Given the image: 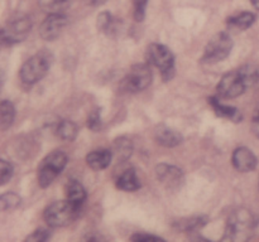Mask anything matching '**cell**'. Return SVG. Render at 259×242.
Segmentation results:
<instances>
[{"instance_id": "cell-1", "label": "cell", "mask_w": 259, "mask_h": 242, "mask_svg": "<svg viewBox=\"0 0 259 242\" xmlns=\"http://www.w3.org/2000/svg\"><path fill=\"white\" fill-rule=\"evenodd\" d=\"M259 77V72L254 68L244 67L242 70L232 71L222 77L218 83V96L222 98H237L244 93L248 86Z\"/></svg>"}, {"instance_id": "cell-2", "label": "cell", "mask_w": 259, "mask_h": 242, "mask_svg": "<svg viewBox=\"0 0 259 242\" xmlns=\"http://www.w3.org/2000/svg\"><path fill=\"white\" fill-rule=\"evenodd\" d=\"M255 228L254 216L247 208H238L227 221L223 241H248Z\"/></svg>"}, {"instance_id": "cell-3", "label": "cell", "mask_w": 259, "mask_h": 242, "mask_svg": "<svg viewBox=\"0 0 259 242\" xmlns=\"http://www.w3.org/2000/svg\"><path fill=\"white\" fill-rule=\"evenodd\" d=\"M81 211V207L76 206L68 199L66 201L53 202L52 204L47 207L43 212V218L45 222L50 227H65L72 223L77 218L78 213Z\"/></svg>"}, {"instance_id": "cell-4", "label": "cell", "mask_w": 259, "mask_h": 242, "mask_svg": "<svg viewBox=\"0 0 259 242\" xmlns=\"http://www.w3.org/2000/svg\"><path fill=\"white\" fill-rule=\"evenodd\" d=\"M52 65V54L48 50H39L37 54L28 58L22 66L19 77L25 85H34L39 82Z\"/></svg>"}, {"instance_id": "cell-5", "label": "cell", "mask_w": 259, "mask_h": 242, "mask_svg": "<svg viewBox=\"0 0 259 242\" xmlns=\"http://www.w3.org/2000/svg\"><path fill=\"white\" fill-rule=\"evenodd\" d=\"M67 161V154L63 150H55L48 154L38 166V184L40 188L50 187L66 168Z\"/></svg>"}, {"instance_id": "cell-6", "label": "cell", "mask_w": 259, "mask_h": 242, "mask_svg": "<svg viewBox=\"0 0 259 242\" xmlns=\"http://www.w3.org/2000/svg\"><path fill=\"white\" fill-rule=\"evenodd\" d=\"M148 59L154 67L161 71L163 80L169 81L175 76V57L171 50L163 44L153 43L148 48Z\"/></svg>"}, {"instance_id": "cell-7", "label": "cell", "mask_w": 259, "mask_h": 242, "mask_svg": "<svg viewBox=\"0 0 259 242\" xmlns=\"http://www.w3.org/2000/svg\"><path fill=\"white\" fill-rule=\"evenodd\" d=\"M233 48V39L228 33L219 32L209 40L205 48L201 62L218 63L230 54Z\"/></svg>"}, {"instance_id": "cell-8", "label": "cell", "mask_w": 259, "mask_h": 242, "mask_svg": "<svg viewBox=\"0 0 259 242\" xmlns=\"http://www.w3.org/2000/svg\"><path fill=\"white\" fill-rule=\"evenodd\" d=\"M32 29V19L28 15H17L2 29V42L13 45L23 42Z\"/></svg>"}, {"instance_id": "cell-9", "label": "cell", "mask_w": 259, "mask_h": 242, "mask_svg": "<svg viewBox=\"0 0 259 242\" xmlns=\"http://www.w3.org/2000/svg\"><path fill=\"white\" fill-rule=\"evenodd\" d=\"M152 80H153V75L149 66L138 63V65H134L123 78L120 83L121 90L126 92H141L151 85Z\"/></svg>"}, {"instance_id": "cell-10", "label": "cell", "mask_w": 259, "mask_h": 242, "mask_svg": "<svg viewBox=\"0 0 259 242\" xmlns=\"http://www.w3.org/2000/svg\"><path fill=\"white\" fill-rule=\"evenodd\" d=\"M67 17L63 13H50L43 20L39 29V35L45 40H55L60 37L63 28L67 25Z\"/></svg>"}, {"instance_id": "cell-11", "label": "cell", "mask_w": 259, "mask_h": 242, "mask_svg": "<svg viewBox=\"0 0 259 242\" xmlns=\"http://www.w3.org/2000/svg\"><path fill=\"white\" fill-rule=\"evenodd\" d=\"M156 175L161 184L169 189L179 188L184 182V171L176 165L161 163L156 168Z\"/></svg>"}, {"instance_id": "cell-12", "label": "cell", "mask_w": 259, "mask_h": 242, "mask_svg": "<svg viewBox=\"0 0 259 242\" xmlns=\"http://www.w3.org/2000/svg\"><path fill=\"white\" fill-rule=\"evenodd\" d=\"M232 164L240 173H248L254 170L258 164V159L250 149L240 146L233 151Z\"/></svg>"}, {"instance_id": "cell-13", "label": "cell", "mask_w": 259, "mask_h": 242, "mask_svg": "<svg viewBox=\"0 0 259 242\" xmlns=\"http://www.w3.org/2000/svg\"><path fill=\"white\" fill-rule=\"evenodd\" d=\"M154 138L159 145L166 146V148H175L182 143L181 134L166 125L157 126L154 131Z\"/></svg>"}, {"instance_id": "cell-14", "label": "cell", "mask_w": 259, "mask_h": 242, "mask_svg": "<svg viewBox=\"0 0 259 242\" xmlns=\"http://www.w3.org/2000/svg\"><path fill=\"white\" fill-rule=\"evenodd\" d=\"M113 159V151L109 149H98L86 155V163L94 170H104L108 168Z\"/></svg>"}, {"instance_id": "cell-15", "label": "cell", "mask_w": 259, "mask_h": 242, "mask_svg": "<svg viewBox=\"0 0 259 242\" xmlns=\"http://www.w3.org/2000/svg\"><path fill=\"white\" fill-rule=\"evenodd\" d=\"M209 102H210V106L212 107V110L215 111V113H217L219 117L228 118V120L237 124L242 121L243 118L242 112H240L237 107H234V106L225 105V103H223L218 97H210Z\"/></svg>"}, {"instance_id": "cell-16", "label": "cell", "mask_w": 259, "mask_h": 242, "mask_svg": "<svg viewBox=\"0 0 259 242\" xmlns=\"http://www.w3.org/2000/svg\"><path fill=\"white\" fill-rule=\"evenodd\" d=\"M209 218L207 216H194V217H186V218L177 219L174 222V227L177 231H184L187 233H196L200 228L207 223Z\"/></svg>"}, {"instance_id": "cell-17", "label": "cell", "mask_w": 259, "mask_h": 242, "mask_svg": "<svg viewBox=\"0 0 259 242\" xmlns=\"http://www.w3.org/2000/svg\"><path fill=\"white\" fill-rule=\"evenodd\" d=\"M116 187L124 192H136L141 188L142 183L134 169H126L116 179Z\"/></svg>"}, {"instance_id": "cell-18", "label": "cell", "mask_w": 259, "mask_h": 242, "mask_svg": "<svg viewBox=\"0 0 259 242\" xmlns=\"http://www.w3.org/2000/svg\"><path fill=\"white\" fill-rule=\"evenodd\" d=\"M66 199L72 202L78 207H82L83 202L86 201V191L80 182L71 179L66 186Z\"/></svg>"}, {"instance_id": "cell-19", "label": "cell", "mask_w": 259, "mask_h": 242, "mask_svg": "<svg viewBox=\"0 0 259 242\" xmlns=\"http://www.w3.org/2000/svg\"><path fill=\"white\" fill-rule=\"evenodd\" d=\"M15 118V107L9 100H3L0 105V129L3 131L12 126Z\"/></svg>"}, {"instance_id": "cell-20", "label": "cell", "mask_w": 259, "mask_h": 242, "mask_svg": "<svg viewBox=\"0 0 259 242\" xmlns=\"http://www.w3.org/2000/svg\"><path fill=\"white\" fill-rule=\"evenodd\" d=\"M78 128L73 121L71 120H62L58 123L57 129H56V134L60 139L66 141H72L75 140L77 136Z\"/></svg>"}, {"instance_id": "cell-21", "label": "cell", "mask_w": 259, "mask_h": 242, "mask_svg": "<svg viewBox=\"0 0 259 242\" xmlns=\"http://www.w3.org/2000/svg\"><path fill=\"white\" fill-rule=\"evenodd\" d=\"M255 22V15L250 12H243L239 14L234 15L233 18L229 19V24L232 27L238 28L240 30L248 29L249 27H252Z\"/></svg>"}, {"instance_id": "cell-22", "label": "cell", "mask_w": 259, "mask_h": 242, "mask_svg": "<svg viewBox=\"0 0 259 242\" xmlns=\"http://www.w3.org/2000/svg\"><path fill=\"white\" fill-rule=\"evenodd\" d=\"M114 151L116 153L119 160H128L129 156L133 153V144L129 139L119 138L114 141Z\"/></svg>"}, {"instance_id": "cell-23", "label": "cell", "mask_w": 259, "mask_h": 242, "mask_svg": "<svg viewBox=\"0 0 259 242\" xmlns=\"http://www.w3.org/2000/svg\"><path fill=\"white\" fill-rule=\"evenodd\" d=\"M73 0H38L39 7L50 13H62L66 8L72 4Z\"/></svg>"}, {"instance_id": "cell-24", "label": "cell", "mask_w": 259, "mask_h": 242, "mask_svg": "<svg viewBox=\"0 0 259 242\" xmlns=\"http://www.w3.org/2000/svg\"><path fill=\"white\" fill-rule=\"evenodd\" d=\"M22 203V198L14 192H8L0 197V209L2 211H10L17 208Z\"/></svg>"}, {"instance_id": "cell-25", "label": "cell", "mask_w": 259, "mask_h": 242, "mask_svg": "<svg viewBox=\"0 0 259 242\" xmlns=\"http://www.w3.org/2000/svg\"><path fill=\"white\" fill-rule=\"evenodd\" d=\"M98 29L103 33H111L115 30V20L113 15L108 12L101 13L98 17Z\"/></svg>"}, {"instance_id": "cell-26", "label": "cell", "mask_w": 259, "mask_h": 242, "mask_svg": "<svg viewBox=\"0 0 259 242\" xmlns=\"http://www.w3.org/2000/svg\"><path fill=\"white\" fill-rule=\"evenodd\" d=\"M13 171H14V169H13L12 164L2 159L0 160V184L2 186H5L12 179Z\"/></svg>"}, {"instance_id": "cell-27", "label": "cell", "mask_w": 259, "mask_h": 242, "mask_svg": "<svg viewBox=\"0 0 259 242\" xmlns=\"http://www.w3.org/2000/svg\"><path fill=\"white\" fill-rule=\"evenodd\" d=\"M103 126V121H101L100 115V108H95L90 112L88 117V128L91 131H99Z\"/></svg>"}, {"instance_id": "cell-28", "label": "cell", "mask_w": 259, "mask_h": 242, "mask_svg": "<svg viewBox=\"0 0 259 242\" xmlns=\"http://www.w3.org/2000/svg\"><path fill=\"white\" fill-rule=\"evenodd\" d=\"M51 236V232L50 229L47 228H38L35 229L34 232L29 234V236L25 238V241L28 242H43V241H47Z\"/></svg>"}, {"instance_id": "cell-29", "label": "cell", "mask_w": 259, "mask_h": 242, "mask_svg": "<svg viewBox=\"0 0 259 242\" xmlns=\"http://www.w3.org/2000/svg\"><path fill=\"white\" fill-rule=\"evenodd\" d=\"M148 0H134V19L137 22H143L146 17V9Z\"/></svg>"}, {"instance_id": "cell-30", "label": "cell", "mask_w": 259, "mask_h": 242, "mask_svg": "<svg viewBox=\"0 0 259 242\" xmlns=\"http://www.w3.org/2000/svg\"><path fill=\"white\" fill-rule=\"evenodd\" d=\"M131 241H137V242H161L163 241L162 237L154 236V234L151 233H134L133 236L131 237Z\"/></svg>"}, {"instance_id": "cell-31", "label": "cell", "mask_w": 259, "mask_h": 242, "mask_svg": "<svg viewBox=\"0 0 259 242\" xmlns=\"http://www.w3.org/2000/svg\"><path fill=\"white\" fill-rule=\"evenodd\" d=\"M252 130H253V133H254V135L259 139V106H258L257 110H255L254 116H253Z\"/></svg>"}, {"instance_id": "cell-32", "label": "cell", "mask_w": 259, "mask_h": 242, "mask_svg": "<svg viewBox=\"0 0 259 242\" xmlns=\"http://www.w3.org/2000/svg\"><path fill=\"white\" fill-rule=\"evenodd\" d=\"M106 0H89V3H90L91 5H94V7H99V5L104 4Z\"/></svg>"}, {"instance_id": "cell-33", "label": "cell", "mask_w": 259, "mask_h": 242, "mask_svg": "<svg viewBox=\"0 0 259 242\" xmlns=\"http://www.w3.org/2000/svg\"><path fill=\"white\" fill-rule=\"evenodd\" d=\"M250 3H252V4L254 5L255 9L259 10V0H250Z\"/></svg>"}]
</instances>
